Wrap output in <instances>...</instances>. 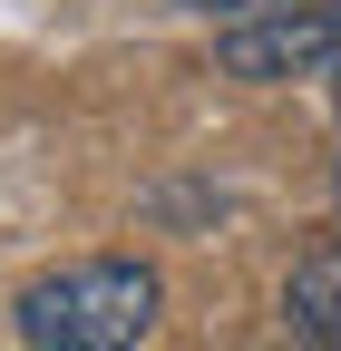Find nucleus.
Instances as JSON below:
<instances>
[{"mask_svg":"<svg viewBox=\"0 0 341 351\" xmlns=\"http://www.w3.org/2000/svg\"><path fill=\"white\" fill-rule=\"evenodd\" d=\"M215 69L244 88H283V78H331L341 69V0H292L264 20H215Z\"/></svg>","mask_w":341,"mask_h":351,"instance_id":"2","label":"nucleus"},{"mask_svg":"<svg viewBox=\"0 0 341 351\" xmlns=\"http://www.w3.org/2000/svg\"><path fill=\"white\" fill-rule=\"evenodd\" d=\"M186 10H205V20H234V10H244V0H186Z\"/></svg>","mask_w":341,"mask_h":351,"instance_id":"4","label":"nucleus"},{"mask_svg":"<svg viewBox=\"0 0 341 351\" xmlns=\"http://www.w3.org/2000/svg\"><path fill=\"white\" fill-rule=\"evenodd\" d=\"M331 215H341V166H331Z\"/></svg>","mask_w":341,"mask_h":351,"instance_id":"5","label":"nucleus"},{"mask_svg":"<svg viewBox=\"0 0 341 351\" xmlns=\"http://www.w3.org/2000/svg\"><path fill=\"white\" fill-rule=\"evenodd\" d=\"M156 313H166L156 263H137V254H78V263H59V274L20 283L10 332H20V351H137L156 332Z\"/></svg>","mask_w":341,"mask_h":351,"instance_id":"1","label":"nucleus"},{"mask_svg":"<svg viewBox=\"0 0 341 351\" xmlns=\"http://www.w3.org/2000/svg\"><path fill=\"white\" fill-rule=\"evenodd\" d=\"M331 108H341V69H331Z\"/></svg>","mask_w":341,"mask_h":351,"instance_id":"6","label":"nucleus"},{"mask_svg":"<svg viewBox=\"0 0 341 351\" xmlns=\"http://www.w3.org/2000/svg\"><path fill=\"white\" fill-rule=\"evenodd\" d=\"M283 322L312 332V341H341V244H322V254L292 263V283H283Z\"/></svg>","mask_w":341,"mask_h":351,"instance_id":"3","label":"nucleus"}]
</instances>
